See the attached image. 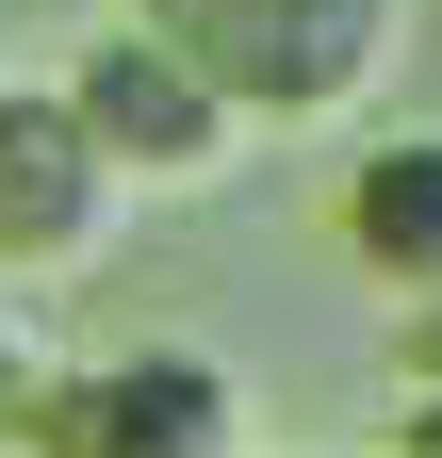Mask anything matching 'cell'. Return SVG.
Masks as SVG:
<instances>
[{"mask_svg": "<svg viewBox=\"0 0 442 458\" xmlns=\"http://www.w3.org/2000/svg\"><path fill=\"white\" fill-rule=\"evenodd\" d=\"M132 17L181 49L246 131L361 114L377 82H394V49H410V0H132Z\"/></svg>", "mask_w": 442, "mask_h": 458, "instance_id": "obj_1", "label": "cell"}, {"mask_svg": "<svg viewBox=\"0 0 442 458\" xmlns=\"http://www.w3.org/2000/svg\"><path fill=\"white\" fill-rule=\"evenodd\" d=\"M33 458H262L246 377L213 344H115L82 377H33Z\"/></svg>", "mask_w": 442, "mask_h": 458, "instance_id": "obj_2", "label": "cell"}, {"mask_svg": "<svg viewBox=\"0 0 442 458\" xmlns=\"http://www.w3.org/2000/svg\"><path fill=\"white\" fill-rule=\"evenodd\" d=\"M66 98H82V131H98V164H115L132 197H197V181H230V164H246V114L213 98L148 17L98 33L82 66H66Z\"/></svg>", "mask_w": 442, "mask_h": 458, "instance_id": "obj_3", "label": "cell"}, {"mask_svg": "<svg viewBox=\"0 0 442 458\" xmlns=\"http://www.w3.org/2000/svg\"><path fill=\"white\" fill-rule=\"evenodd\" d=\"M115 213H132V181L98 164L82 98L66 82H0V262L17 278H82L115 246Z\"/></svg>", "mask_w": 442, "mask_h": 458, "instance_id": "obj_4", "label": "cell"}, {"mask_svg": "<svg viewBox=\"0 0 442 458\" xmlns=\"http://www.w3.org/2000/svg\"><path fill=\"white\" fill-rule=\"evenodd\" d=\"M344 262L377 278V295H442V131L426 114L344 164Z\"/></svg>", "mask_w": 442, "mask_h": 458, "instance_id": "obj_5", "label": "cell"}, {"mask_svg": "<svg viewBox=\"0 0 442 458\" xmlns=\"http://www.w3.org/2000/svg\"><path fill=\"white\" fill-rule=\"evenodd\" d=\"M394 377L442 393V295H394Z\"/></svg>", "mask_w": 442, "mask_h": 458, "instance_id": "obj_6", "label": "cell"}, {"mask_svg": "<svg viewBox=\"0 0 442 458\" xmlns=\"http://www.w3.org/2000/svg\"><path fill=\"white\" fill-rule=\"evenodd\" d=\"M17 426H33V344H17V311H0V458H17Z\"/></svg>", "mask_w": 442, "mask_h": 458, "instance_id": "obj_7", "label": "cell"}, {"mask_svg": "<svg viewBox=\"0 0 442 458\" xmlns=\"http://www.w3.org/2000/svg\"><path fill=\"white\" fill-rule=\"evenodd\" d=\"M410 458H442V393H410Z\"/></svg>", "mask_w": 442, "mask_h": 458, "instance_id": "obj_8", "label": "cell"}]
</instances>
